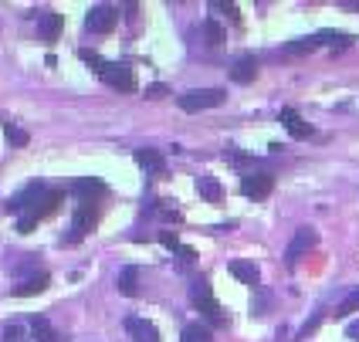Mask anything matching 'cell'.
I'll return each instance as SVG.
<instances>
[{
	"instance_id": "obj_8",
	"label": "cell",
	"mask_w": 359,
	"mask_h": 342,
	"mask_svg": "<svg viewBox=\"0 0 359 342\" xmlns=\"http://www.w3.org/2000/svg\"><path fill=\"white\" fill-rule=\"evenodd\" d=\"M34 20H38V38L44 41V44H55V41L61 38V31H65V18L55 14V11H48V7L38 11Z\"/></svg>"
},
{
	"instance_id": "obj_20",
	"label": "cell",
	"mask_w": 359,
	"mask_h": 342,
	"mask_svg": "<svg viewBox=\"0 0 359 342\" xmlns=\"http://www.w3.org/2000/svg\"><path fill=\"white\" fill-rule=\"evenodd\" d=\"M316 41H319V44H329V48H349L356 38H353V34H346V31H319Z\"/></svg>"
},
{
	"instance_id": "obj_2",
	"label": "cell",
	"mask_w": 359,
	"mask_h": 342,
	"mask_svg": "<svg viewBox=\"0 0 359 342\" xmlns=\"http://www.w3.org/2000/svg\"><path fill=\"white\" fill-rule=\"evenodd\" d=\"M224 99H227L224 88H194V92L180 95V109L183 112H203V109H217Z\"/></svg>"
},
{
	"instance_id": "obj_5",
	"label": "cell",
	"mask_w": 359,
	"mask_h": 342,
	"mask_svg": "<svg viewBox=\"0 0 359 342\" xmlns=\"http://www.w3.org/2000/svg\"><path fill=\"white\" fill-rule=\"evenodd\" d=\"M99 78L105 81L109 88H116V92H136V71H133L129 64H122V61H109Z\"/></svg>"
},
{
	"instance_id": "obj_32",
	"label": "cell",
	"mask_w": 359,
	"mask_h": 342,
	"mask_svg": "<svg viewBox=\"0 0 359 342\" xmlns=\"http://www.w3.org/2000/svg\"><path fill=\"white\" fill-rule=\"evenodd\" d=\"M346 336H349L353 342H359V319H356V322H349V329H346Z\"/></svg>"
},
{
	"instance_id": "obj_4",
	"label": "cell",
	"mask_w": 359,
	"mask_h": 342,
	"mask_svg": "<svg viewBox=\"0 0 359 342\" xmlns=\"http://www.w3.org/2000/svg\"><path fill=\"white\" fill-rule=\"evenodd\" d=\"M190 302H194V308H200L210 322H224V315H220V305L217 299H214V292H210V282H194L190 285Z\"/></svg>"
},
{
	"instance_id": "obj_13",
	"label": "cell",
	"mask_w": 359,
	"mask_h": 342,
	"mask_svg": "<svg viewBox=\"0 0 359 342\" xmlns=\"http://www.w3.org/2000/svg\"><path fill=\"white\" fill-rule=\"evenodd\" d=\"M48 285H51V275H48V271H34V275H27V278L14 288V295H20V299H27V295H41Z\"/></svg>"
},
{
	"instance_id": "obj_6",
	"label": "cell",
	"mask_w": 359,
	"mask_h": 342,
	"mask_svg": "<svg viewBox=\"0 0 359 342\" xmlns=\"http://www.w3.org/2000/svg\"><path fill=\"white\" fill-rule=\"evenodd\" d=\"M116 24H119V11L109 7V4H95V7H88V14H85V27H88L92 34H109Z\"/></svg>"
},
{
	"instance_id": "obj_14",
	"label": "cell",
	"mask_w": 359,
	"mask_h": 342,
	"mask_svg": "<svg viewBox=\"0 0 359 342\" xmlns=\"http://www.w3.org/2000/svg\"><path fill=\"white\" fill-rule=\"evenodd\" d=\"M255 75H258V58H255V55H241V58L234 61V68H231V78L238 81V85L255 81Z\"/></svg>"
},
{
	"instance_id": "obj_16",
	"label": "cell",
	"mask_w": 359,
	"mask_h": 342,
	"mask_svg": "<svg viewBox=\"0 0 359 342\" xmlns=\"http://www.w3.org/2000/svg\"><path fill=\"white\" fill-rule=\"evenodd\" d=\"M231 275H234L241 285H251V288H258V282H261L258 264H251V261H231Z\"/></svg>"
},
{
	"instance_id": "obj_27",
	"label": "cell",
	"mask_w": 359,
	"mask_h": 342,
	"mask_svg": "<svg viewBox=\"0 0 359 342\" xmlns=\"http://www.w3.org/2000/svg\"><path fill=\"white\" fill-rule=\"evenodd\" d=\"M163 95H170V88H166V85H160V81L146 88V99H163Z\"/></svg>"
},
{
	"instance_id": "obj_18",
	"label": "cell",
	"mask_w": 359,
	"mask_h": 342,
	"mask_svg": "<svg viewBox=\"0 0 359 342\" xmlns=\"http://www.w3.org/2000/svg\"><path fill=\"white\" fill-rule=\"evenodd\" d=\"M197 193L203 197V200H210V203L224 200V186H220L214 177H197Z\"/></svg>"
},
{
	"instance_id": "obj_22",
	"label": "cell",
	"mask_w": 359,
	"mask_h": 342,
	"mask_svg": "<svg viewBox=\"0 0 359 342\" xmlns=\"http://www.w3.org/2000/svg\"><path fill=\"white\" fill-rule=\"evenodd\" d=\"M203 38H207V44H210V48H220V44H224V27H220L214 18L203 20Z\"/></svg>"
},
{
	"instance_id": "obj_9",
	"label": "cell",
	"mask_w": 359,
	"mask_h": 342,
	"mask_svg": "<svg viewBox=\"0 0 359 342\" xmlns=\"http://www.w3.org/2000/svg\"><path fill=\"white\" fill-rule=\"evenodd\" d=\"M271 190H275V177H271V173H251V177H241V193L251 197V200H264Z\"/></svg>"
},
{
	"instance_id": "obj_11",
	"label": "cell",
	"mask_w": 359,
	"mask_h": 342,
	"mask_svg": "<svg viewBox=\"0 0 359 342\" xmlns=\"http://www.w3.org/2000/svg\"><path fill=\"white\" fill-rule=\"evenodd\" d=\"M126 332L133 336V342H160V332H156V325L146 322V319H126Z\"/></svg>"
},
{
	"instance_id": "obj_17",
	"label": "cell",
	"mask_w": 359,
	"mask_h": 342,
	"mask_svg": "<svg viewBox=\"0 0 359 342\" xmlns=\"http://www.w3.org/2000/svg\"><path fill=\"white\" fill-rule=\"evenodd\" d=\"M119 292L122 295H140V268L136 264H129V268H122L119 271Z\"/></svg>"
},
{
	"instance_id": "obj_7",
	"label": "cell",
	"mask_w": 359,
	"mask_h": 342,
	"mask_svg": "<svg viewBox=\"0 0 359 342\" xmlns=\"http://www.w3.org/2000/svg\"><path fill=\"white\" fill-rule=\"evenodd\" d=\"M316 241H319V234H316L312 227H299V231H295V238H292L288 247H285V264H288V268H295L299 258H305V254L316 247Z\"/></svg>"
},
{
	"instance_id": "obj_30",
	"label": "cell",
	"mask_w": 359,
	"mask_h": 342,
	"mask_svg": "<svg viewBox=\"0 0 359 342\" xmlns=\"http://www.w3.org/2000/svg\"><path fill=\"white\" fill-rule=\"evenodd\" d=\"M4 339L7 342H24L20 339V325H7V329H4Z\"/></svg>"
},
{
	"instance_id": "obj_29",
	"label": "cell",
	"mask_w": 359,
	"mask_h": 342,
	"mask_svg": "<svg viewBox=\"0 0 359 342\" xmlns=\"http://www.w3.org/2000/svg\"><path fill=\"white\" fill-rule=\"evenodd\" d=\"M177 254H180V261H183V264H194V261H197V251H194V247H180Z\"/></svg>"
},
{
	"instance_id": "obj_1",
	"label": "cell",
	"mask_w": 359,
	"mask_h": 342,
	"mask_svg": "<svg viewBox=\"0 0 359 342\" xmlns=\"http://www.w3.org/2000/svg\"><path fill=\"white\" fill-rule=\"evenodd\" d=\"M99 224V207L95 203H79V210H75V217H72V227H68V234L61 238V244H79L92 227Z\"/></svg>"
},
{
	"instance_id": "obj_10",
	"label": "cell",
	"mask_w": 359,
	"mask_h": 342,
	"mask_svg": "<svg viewBox=\"0 0 359 342\" xmlns=\"http://www.w3.org/2000/svg\"><path fill=\"white\" fill-rule=\"evenodd\" d=\"M72 193H75L81 203H95L99 197H105V183L95 180V177H81V180L72 186Z\"/></svg>"
},
{
	"instance_id": "obj_12",
	"label": "cell",
	"mask_w": 359,
	"mask_h": 342,
	"mask_svg": "<svg viewBox=\"0 0 359 342\" xmlns=\"http://www.w3.org/2000/svg\"><path fill=\"white\" fill-rule=\"evenodd\" d=\"M281 125H285V129H288V132H292L295 139H309V136H312V125L302 119L295 109H288V105L281 109Z\"/></svg>"
},
{
	"instance_id": "obj_3",
	"label": "cell",
	"mask_w": 359,
	"mask_h": 342,
	"mask_svg": "<svg viewBox=\"0 0 359 342\" xmlns=\"http://www.w3.org/2000/svg\"><path fill=\"white\" fill-rule=\"evenodd\" d=\"M44 197H48V186H44V183H27L18 197L7 200V210H11V214H34L38 203H44Z\"/></svg>"
},
{
	"instance_id": "obj_31",
	"label": "cell",
	"mask_w": 359,
	"mask_h": 342,
	"mask_svg": "<svg viewBox=\"0 0 359 342\" xmlns=\"http://www.w3.org/2000/svg\"><path fill=\"white\" fill-rule=\"evenodd\" d=\"M214 7H220V11H227V18H231V20H241L238 4H214Z\"/></svg>"
},
{
	"instance_id": "obj_15",
	"label": "cell",
	"mask_w": 359,
	"mask_h": 342,
	"mask_svg": "<svg viewBox=\"0 0 359 342\" xmlns=\"http://www.w3.org/2000/svg\"><path fill=\"white\" fill-rule=\"evenodd\" d=\"M136 163H140L149 177H163V173H166V163H163L160 149H136Z\"/></svg>"
},
{
	"instance_id": "obj_25",
	"label": "cell",
	"mask_w": 359,
	"mask_h": 342,
	"mask_svg": "<svg viewBox=\"0 0 359 342\" xmlns=\"http://www.w3.org/2000/svg\"><path fill=\"white\" fill-rule=\"evenodd\" d=\"M79 58L85 61V64H92V71H99V75L105 71V64H109V61H102L99 55H95V51H88V48H81V51H79Z\"/></svg>"
},
{
	"instance_id": "obj_19",
	"label": "cell",
	"mask_w": 359,
	"mask_h": 342,
	"mask_svg": "<svg viewBox=\"0 0 359 342\" xmlns=\"http://www.w3.org/2000/svg\"><path fill=\"white\" fill-rule=\"evenodd\" d=\"M31 332H34V339L38 342H61V336L51 329V322H48V319H41V315L31 319Z\"/></svg>"
},
{
	"instance_id": "obj_24",
	"label": "cell",
	"mask_w": 359,
	"mask_h": 342,
	"mask_svg": "<svg viewBox=\"0 0 359 342\" xmlns=\"http://www.w3.org/2000/svg\"><path fill=\"white\" fill-rule=\"evenodd\" d=\"M349 312H359V288H353V292L346 295V302L336 308V319H346Z\"/></svg>"
},
{
	"instance_id": "obj_23",
	"label": "cell",
	"mask_w": 359,
	"mask_h": 342,
	"mask_svg": "<svg viewBox=\"0 0 359 342\" xmlns=\"http://www.w3.org/2000/svg\"><path fill=\"white\" fill-rule=\"evenodd\" d=\"M316 48H319L316 38H299V41H292V44H285V55H309Z\"/></svg>"
},
{
	"instance_id": "obj_21",
	"label": "cell",
	"mask_w": 359,
	"mask_h": 342,
	"mask_svg": "<svg viewBox=\"0 0 359 342\" xmlns=\"http://www.w3.org/2000/svg\"><path fill=\"white\" fill-rule=\"evenodd\" d=\"M183 342H214V332H210L207 325L190 322L187 329H183Z\"/></svg>"
},
{
	"instance_id": "obj_28",
	"label": "cell",
	"mask_w": 359,
	"mask_h": 342,
	"mask_svg": "<svg viewBox=\"0 0 359 342\" xmlns=\"http://www.w3.org/2000/svg\"><path fill=\"white\" fill-rule=\"evenodd\" d=\"M160 241L166 244V247H170V251H180V247H183V244L177 241V234H170V231H163V234H160Z\"/></svg>"
},
{
	"instance_id": "obj_26",
	"label": "cell",
	"mask_w": 359,
	"mask_h": 342,
	"mask_svg": "<svg viewBox=\"0 0 359 342\" xmlns=\"http://www.w3.org/2000/svg\"><path fill=\"white\" fill-rule=\"evenodd\" d=\"M7 139L18 142V146H24V142H27V132H24V129H18V125H7Z\"/></svg>"
}]
</instances>
